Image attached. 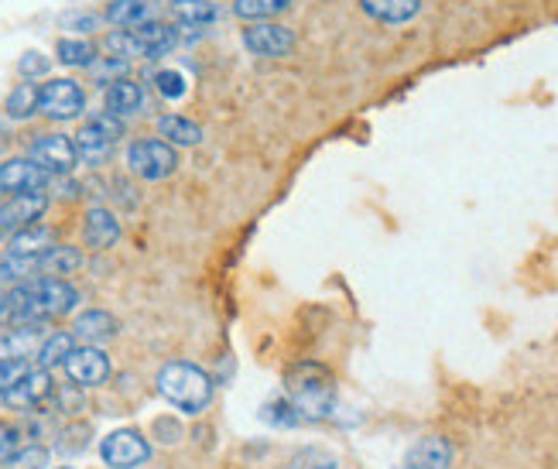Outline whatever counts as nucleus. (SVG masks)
Wrapping results in <instances>:
<instances>
[{
    "mask_svg": "<svg viewBox=\"0 0 558 469\" xmlns=\"http://www.w3.org/2000/svg\"><path fill=\"white\" fill-rule=\"evenodd\" d=\"M80 291L62 278H28L14 285L4 305V318L11 326H45L52 318H62L76 309Z\"/></svg>",
    "mask_w": 558,
    "mask_h": 469,
    "instance_id": "nucleus-1",
    "label": "nucleus"
},
{
    "mask_svg": "<svg viewBox=\"0 0 558 469\" xmlns=\"http://www.w3.org/2000/svg\"><path fill=\"white\" fill-rule=\"evenodd\" d=\"M288 401L302 414V422H319L336 408V381L323 363H299L284 381Z\"/></svg>",
    "mask_w": 558,
    "mask_h": 469,
    "instance_id": "nucleus-2",
    "label": "nucleus"
},
{
    "mask_svg": "<svg viewBox=\"0 0 558 469\" xmlns=\"http://www.w3.org/2000/svg\"><path fill=\"white\" fill-rule=\"evenodd\" d=\"M158 390H161L165 401H172L185 414H199L213 401V381H209V374H206V370H199L196 363H185V360H175V363H168L161 370V374H158Z\"/></svg>",
    "mask_w": 558,
    "mask_h": 469,
    "instance_id": "nucleus-3",
    "label": "nucleus"
},
{
    "mask_svg": "<svg viewBox=\"0 0 558 469\" xmlns=\"http://www.w3.org/2000/svg\"><path fill=\"white\" fill-rule=\"evenodd\" d=\"M107 52L117 59H161L179 45V32L161 21L137 24V28H117L107 35Z\"/></svg>",
    "mask_w": 558,
    "mask_h": 469,
    "instance_id": "nucleus-4",
    "label": "nucleus"
},
{
    "mask_svg": "<svg viewBox=\"0 0 558 469\" xmlns=\"http://www.w3.org/2000/svg\"><path fill=\"white\" fill-rule=\"evenodd\" d=\"M124 137V123H120V117L113 113H100V117H93L89 123H83L80 134L72 137V144H76V158L83 165H104L110 155H113V147L117 141Z\"/></svg>",
    "mask_w": 558,
    "mask_h": 469,
    "instance_id": "nucleus-5",
    "label": "nucleus"
},
{
    "mask_svg": "<svg viewBox=\"0 0 558 469\" xmlns=\"http://www.w3.org/2000/svg\"><path fill=\"white\" fill-rule=\"evenodd\" d=\"M128 165L137 179L144 182H161L168 176H175L179 168V152L161 137H141L128 147Z\"/></svg>",
    "mask_w": 558,
    "mask_h": 469,
    "instance_id": "nucleus-6",
    "label": "nucleus"
},
{
    "mask_svg": "<svg viewBox=\"0 0 558 469\" xmlns=\"http://www.w3.org/2000/svg\"><path fill=\"white\" fill-rule=\"evenodd\" d=\"M86 110V93L72 80H48L38 86V113L48 120H76Z\"/></svg>",
    "mask_w": 558,
    "mask_h": 469,
    "instance_id": "nucleus-7",
    "label": "nucleus"
},
{
    "mask_svg": "<svg viewBox=\"0 0 558 469\" xmlns=\"http://www.w3.org/2000/svg\"><path fill=\"white\" fill-rule=\"evenodd\" d=\"M100 456H104V462L110 469H137L141 462H148L151 446H148V438H144L141 432L120 429V432H113V435L104 438Z\"/></svg>",
    "mask_w": 558,
    "mask_h": 469,
    "instance_id": "nucleus-8",
    "label": "nucleus"
},
{
    "mask_svg": "<svg viewBox=\"0 0 558 469\" xmlns=\"http://www.w3.org/2000/svg\"><path fill=\"white\" fill-rule=\"evenodd\" d=\"M244 45H247L251 56L284 59V56H291V48H295V35H291L278 21H254L244 32Z\"/></svg>",
    "mask_w": 558,
    "mask_h": 469,
    "instance_id": "nucleus-9",
    "label": "nucleus"
},
{
    "mask_svg": "<svg viewBox=\"0 0 558 469\" xmlns=\"http://www.w3.org/2000/svg\"><path fill=\"white\" fill-rule=\"evenodd\" d=\"M65 374L72 384H80V387H100L107 384L110 377V357L100 350V347H72V353L65 357Z\"/></svg>",
    "mask_w": 558,
    "mask_h": 469,
    "instance_id": "nucleus-10",
    "label": "nucleus"
},
{
    "mask_svg": "<svg viewBox=\"0 0 558 469\" xmlns=\"http://www.w3.org/2000/svg\"><path fill=\"white\" fill-rule=\"evenodd\" d=\"M32 161L41 165L48 176H69L76 168V144L65 134H38L32 141Z\"/></svg>",
    "mask_w": 558,
    "mask_h": 469,
    "instance_id": "nucleus-11",
    "label": "nucleus"
},
{
    "mask_svg": "<svg viewBox=\"0 0 558 469\" xmlns=\"http://www.w3.org/2000/svg\"><path fill=\"white\" fill-rule=\"evenodd\" d=\"M48 209V195L45 192H21L0 206V233H17L24 227H32L41 219Z\"/></svg>",
    "mask_w": 558,
    "mask_h": 469,
    "instance_id": "nucleus-12",
    "label": "nucleus"
},
{
    "mask_svg": "<svg viewBox=\"0 0 558 469\" xmlns=\"http://www.w3.org/2000/svg\"><path fill=\"white\" fill-rule=\"evenodd\" d=\"M52 176L35 165L32 158H11L0 165V192H11V195H21V192H41Z\"/></svg>",
    "mask_w": 558,
    "mask_h": 469,
    "instance_id": "nucleus-13",
    "label": "nucleus"
},
{
    "mask_svg": "<svg viewBox=\"0 0 558 469\" xmlns=\"http://www.w3.org/2000/svg\"><path fill=\"white\" fill-rule=\"evenodd\" d=\"M45 398H52V377H48V370L45 366H28L24 374L17 377V384L11 387V394H8V401L4 405H11V408H17V411H32V408H38Z\"/></svg>",
    "mask_w": 558,
    "mask_h": 469,
    "instance_id": "nucleus-14",
    "label": "nucleus"
},
{
    "mask_svg": "<svg viewBox=\"0 0 558 469\" xmlns=\"http://www.w3.org/2000/svg\"><path fill=\"white\" fill-rule=\"evenodd\" d=\"M45 342V329L41 326H14L8 333H0V363H28L32 357H38Z\"/></svg>",
    "mask_w": 558,
    "mask_h": 469,
    "instance_id": "nucleus-15",
    "label": "nucleus"
},
{
    "mask_svg": "<svg viewBox=\"0 0 558 469\" xmlns=\"http://www.w3.org/2000/svg\"><path fill=\"white\" fill-rule=\"evenodd\" d=\"M83 240L86 246H93V251H110V246L120 240V224L117 216L110 209H89L86 219H83Z\"/></svg>",
    "mask_w": 558,
    "mask_h": 469,
    "instance_id": "nucleus-16",
    "label": "nucleus"
},
{
    "mask_svg": "<svg viewBox=\"0 0 558 469\" xmlns=\"http://www.w3.org/2000/svg\"><path fill=\"white\" fill-rule=\"evenodd\" d=\"M449 462H452L449 442L439 435H428V438H418L415 446H411L404 469H449Z\"/></svg>",
    "mask_w": 558,
    "mask_h": 469,
    "instance_id": "nucleus-17",
    "label": "nucleus"
},
{
    "mask_svg": "<svg viewBox=\"0 0 558 469\" xmlns=\"http://www.w3.org/2000/svg\"><path fill=\"white\" fill-rule=\"evenodd\" d=\"M120 333V323L110 315V312H104V309H89V312H83L76 323H72V336L76 339H83V342H89V347H96V342H107V339H113Z\"/></svg>",
    "mask_w": 558,
    "mask_h": 469,
    "instance_id": "nucleus-18",
    "label": "nucleus"
},
{
    "mask_svg": "<svg viewBox=\"0 0 558 469\" xmlns=\"http://www.w3.org/2000/svg\"><path fill=\"white\" fill-rule=\"evenodd\" d=\"M56 246V233L48 230V227H38V224H32V227H24V230H17V233H11V243H8V251L11 254H21V257H45L48 251Z\"/></svg>",
    "mask_w": 558,
    "mask_h": 469,
    "instance_id": "nucleus-19",
    "label": "nucleus"
},
{
    "mask_svg": "<svg viewBox=\"0 0 558 469\" xmlns=\"http://www.w3.org/2000/svg\"><path fill=\"white\" fill-rule=\"evenodd\" d=\"M360 8L367 17L384 21V24H404L411 17H418L422 0H360Z\"/></svg>",
    "mask_w": 558,
    "mask_h": 469,
    "instance_id": "nucleus-20",
    "label": "nucleus"
},
{
    "mask_svg": "<svg viewBox=\"0 0 558 469\" xmlns=\"http://www.w3.org/2000/svg\"><path fill=\"white\" fill-rule=\"evenodd\" d=\"M158 137L168 141L172 147H196L203 141V128L196 120H189L182 113H168L158 120Z\"/></svg>",
    "mask_w": 558,
    "mask_h": 469,
    "instance_id": "nucleus-21",
    "label": "nucleus"
},
{
    "mask_svg": "<svg viewBox=\"0 0 558 469\" xmlns=\"http://www.w3.org/2000/svg\"><path fill=\"white\" fill-rule=\"evenodd\" d=\"M141 104H144L141 83H134V80L124 76V80H117V83L107 86V113H113V117H131V113L141 110Z\"/></svg>",
    "mask_w": 558,
    "mask_h": 469,
    "instance_id": "nucleus-22",
    "label": "nucleus"
},
{
    "mask_svg": "<svg viewBox=\"0 0 558 469\" xmlns=\"http://www.w3.org/2000/svg\"><path fill=\"white\" fill-rule=\"evenodd\" d=\"M104 17L113 24V28H137V24L155 21V11L148 0H113Z\"/></svg>",
    "mask_w": 558,
    "mask_h": 469,
    "instance_id": "nucleus-23",
    "label": "nucleus"
},
{
    "mask_svg": "<svg viewBox=\"0 0 558 469\" xmlns=\"http://www.w3.org/2000/svg\"><path fill=\"white\" fill-rule=\"evenodd\" d=\"M83 264V254L76 251V246H62L56 243L52 251H48L41 257V267H38V275H48V278H62V275H72Z\"/></svg>",
    "mask_w": 558,
    "mask_h": 469,
    "instance_id": "nucleus-24",
    "label": "nucleus"
},
{
    "mask_svg": "<svg viewBox=\"0 0 558 469\" xmlns=\"http://www.w3.org/2000/svg\"><path fill=\"white\" fill-rule=\"evenodd\" d=\"M41 261L38 257H21V254H0V285H21L38 275Z\"/></svg>",
    "mask_w": 558,
    "mask_h": 469,
    "instance_id": "nucleus-25",
    "label": "nucleus"
},
{
    "mask_svg": "<svg viewBox=\"0 0 558 469\" xmlns=\"http://www.w3.org/2000/svg\"><path fill=\"white\" fill-rule=\"evenodd\" d=\"M172 14L189 28H199V24H213L220 8L213 0H172Z\"/></svg>",
    "mask_w": 558,
    "mask_h": 469,
    "instance_id": "nucleus-26",
    "label": "nucleus"
},
{
    "mask_svg": "<svg viewBox=\"0 0 558 469\" xmlns=\"http://www.w3.org/2000/svg\"><path fill=\"white\" fill-rule=\"evenodd\" d=\"M72 347H76V336H72V333H52V336H45V342H41V350H38L35 360H38V366L52 370V366L65 363Z\"/></svg>",
    "mask_w": 558,
    "mask_h": 469,
    "instance_id": "nucleus-27",
    "label": "nucleus"
},
{
    "mask_svg": "<svg viewBox=\"0 0 558 469\" xmlns=\"http://www.w3.org/2000/svg\"><path fill=\"white\" fill-rule=\"evenodd\" d=\"M291 8V0H233V14L244 21H271Z\"/></svg>",
    "mask_w": 558,
    "mask_h": 469,
    "instance_id": "nucleus-28",
    "label": "nucleus"
},
{
    "mask_svg": "<svg viewBox=\"0 0 558 469\" xmlns=\"http://www.w3.org/2000/svg\"><path fill=\"white\" fill-rule=\"evenodd\" d=\"M56 52H59V62L62 65H76V69H89L96 62V48L83 38H62L56 45Z\"/></svg>",
    "mask_w": 558,
    "mask_h": 469,
    "instance_id": "nucleus-29",
    "label": "nucleus"
},
{
    "mask_svg": "<svg viewBox=\"0 0 558 469\" xmlns=\"http://www.w3.org/2000/svg\"><path fill=\"white\" fill-rule=\"evenodd\" d=\"M32 113H38V86L28 80V83H17L14 93L8 96V117L28 120Z\"/></svg>",
    "mask_w": 558,
    "mask_h": 469,
    "instance_id": "nucleus-30",
    "label": "nucleus"
},
{
    "mask_svg": "<svg viewBox=\"0 0 558 469\" xmlns=\"http://www.w3.org/2000/svg\"><path fill=\"white\" fill-rule=\"evenodd\" d=\"M155 89L165 96V100H182L189 83L179 69H161V72H155Z\"/></svg>",
    "mask_w": 558,
    "mask_h": 469,
    "instance_id": "nucleus-31",
    "label": "nucleus"
},
{
    "mask_svg": "<svg viewBox=\"0 0 558 469\" xmlns=\"http://www.w3.org/2000/svg\"><path fill=\"white\" fill-rule=\"evenodd\" d=\"M260 414H264V422L275 425V429H291V425H299V422H302V414H299L295 408H291V401H271Z\"/></svg>",
    "mask_w": 558,
    "mask_h": 469,
    "instance_id": "nucleus-32",
    "label": "nucleus"
},
{
    "mask_svg": "<svg viewBox=\"0 0 558 469\" xmlns=\"http://www.w3.org/2000/svg\"><path fill=\"white\" fill-rule=\"evenodd\" d=\"M93 69V76H96V83H117V80H124L128 76V59H117V56H107V59H100V62H93L89 65Z\"/></svg>",
    "mask_w": 558,
    "mask_h": 469,
    "instance_id": "nucleus-33",
    "label": "nucleus"
},
{
    "mask_svg": "<svg viewBox=\"0 0 558 469\" xmlns=\"http://www.w3.org/2000/svg\"><path fill=\"white\" fill-rule=\"evenodd\" d=\"M11 469H45L48 466V449L45 446H21L11 459Z\"/></svg>",
    "mask_w": 558,
    "mask_h": 469,
    "instance_id": "nucleus-34",
    "label": "nucleus"
},
{
    "mask_svg": "<svg viewBox=\"0 0 558 469\" xmlns=\"http://www.w3.org/2000/svg\"><path fill=\"white\" fill-rule=\"evenodd\" d=\"M336 456L326 453V449H302L295 459H291L288 469H336Z\"/></svg>",
    "mask_w": 558,
    "mask_h": 469,
    "instance_id": "nucleus-35",
    "label": "nucleus"
},
{
    "mask_svg": "<svg viewBox=\"0 0 558 469\" xmlns=\"http://www.w3.org/2000/svg\"><path fill=\"white\" fill-rule=\"evenodd\" d=\"M21 449V429L0 422V462H8Z\"/></svg>",
    "mask_w": 558,
    "mask_h": 469,
    "instance_id": "nucleus-36",
    "label": "nucleus"
},
{
    "mask_svg": "<svg viewBox=\"0 0 558 469\" xmlns=\"http://www.w3.org/2000/svg\"><path fill=\"white\" fill-rule=\"evenodd\" d=\"M24 370H28V363H0V405L8 401V394H11V387L17 384V377L24 374Z\"/></svg>",
    "mask_w": 558,
    "mask_h": 469,
    "instance_id": "nucleus-37",
    "label": "nucleus"
},
{
    "mask_svg": "<svg viewBox=\"0 0 558 469\" xmlns=\"http://www.w3.org/2000/svg\"><path fill=\"white\" fill-rule=\"evenodd\" d=\"M17 72H21L24 80H38V76H45V72H48V59L41 52H28L17 62Z\"/></svg>",
    "mask_w": 558,
    "mask_h": 469,
    "instance_id": "nucleus-38",
    "label": "nucleus"
},
{
    "mask_svg": "<svg viewBox=\"0 0 558 469\" xmlns=\"http://www.w3.org/2000/svg\"><path fill=\"white\" fill-rule=\"evenodd\" d=\"M65 24H80L76 32H93L96 28V17L93 14H76V17H65Z\"/></svg>",
    "mask_w": 558,
    "mask_h": 469,
    "instance_id": "nucleus-39",
    "label": "nucleus"
},
{
    "mask_svg": "<svg viewBox=\"0 0 558 469\" xmlns=\"http://www.w3.org/2000/svg\"><path fill=\"white\" fill-rule=\"evenodd\" d=\"M4 305H8V294H0V318H4Z\"/></svg>",
    "mask_w": 558,
    "mask_h": 469,
    "instance_id": "nucleus-40",
    "label": "nucleus"
},
{
    "mask_svg": "<svg viewBox=\"0 0 558 469\" xmlns=\"http://www.w3.org/2000/svg\"><path fill=\"white\" fill-rule=\"evenodd\" d=\"M0 147H4V134H0Z\"/></svg>",
    "mask_w": 558,
    "mask_h": 469,
    "instance_id": "nucleus-41",
    "label": "nucleus"
},
{
    "mask_svg": "<svg viewBox=\"0 0 558 469\" xmlns=\"http://www.w3.org/2000/svg\"><path fill=\"white\" fill-rule=\"evenodd\" d=\"M59 469H72V466H59Z\"/></svg>",
    "mask_w": 558,
    "mask_h": 469,
    "instance_id": "nucleus-42",
    "label": "nucleus"
}]
</instances>
